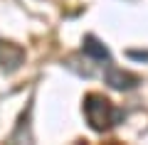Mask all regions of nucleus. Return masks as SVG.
Wrapping results in <instances>:
<instances>
[{
  "label": "nucleus",
  "instance_id": "f257e3e1",
  "mask_svg": "<svg viewBox=\"0 0 148 145\" xmlns=\"http://www.w3.org/2000/svg\"><path fill=\"white\" fill-rule=\"evenodd\" d=\"M84 116H86V123L94 130H106L121 118V113H119V111L111 106V101L104 99L101 93H89V96H86Z\"/></svg>",
  "mask_w": 148,
  "mask_h": 145
},
{
  "label": "nucleus",
  "instance_id": "f03ea898",
  "mask_svg": "<svg viewBox=\"0 0 148 145\" xmlns=\"http://www.w3.org/2000/svg\"><path fill=\"white\" fill-rule=\"evenodd\" d=\"M22 59H25V52L17 44H3L0 47V67H3L5 74H12L15 69H20Z\"/></svg>",
  "mask_w": 148,
  "mask_h": 145
},
{
  "label": "nucleus",
  "instance_id": "7ed1b4c3",
  "mask_svg": "<svg viewBox=\"0 0 148 145\" xmlns=\"http://www.w3.org/2000/svg\"><path fill=\"white\" fill-rule=\"evenodd\" d=\"M106 84L114 88H119V91H123V88H133L138 84V76H133V74L128 71H121V69H109L106 71Z\"/></svg>",
  "mask_w": 148,
  "mask_h": 145
},
{
  "label": "nucleus",
  "instance_id": "20e7f679",
  "mask_svg": "<svg viewBox=\"0 0 148 145\" xmlns=\"http://www.w3.org/2000/svg\"><path fill=\"white\" fill-rule=\"evenodd\" d=\"M84 54H89V57H94V59H109V49L91 35L84 37Z\"/></svg>",
  "mask_w": 148,
  "mask_h": 145
}]
</instances>
